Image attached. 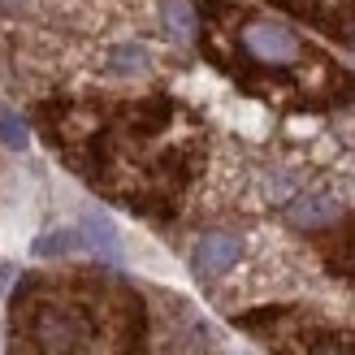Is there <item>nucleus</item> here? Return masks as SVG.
Masks as SVG:
<instances>
[{
  "instance_id": "20e7f679",
  "label": "nucleus",
  "mask_w": 355,
  "mask_h": 355,
  "mask_svg": "<svg viewBox=\"0 0 355 355\" xmlns=\"http://www.w3.org/2000/svg\"><path fill=\"white\" fill-rule=\"evenodd\" d=\"M329 217H338V204L329 200V195H299V200L291 204V221L295 225H321V221H329Z\"/></svg>"
},
{
  "instance_id": "0eeeda50",
  "label": "nucleus",
  "mask_w": 355,
  "mask_h": 355,
  "mask_svg": "<svg viewBox=\"0 0 355 355\" xmlns=\"http://www.w3.org/2000/svg\"><path fill=\"white\" fill-rule=\"evenodd\" d=\"M113 69H117V74H144V69H148V52L135 48V44L117 48L113 52Z\"/></svg>"
},
{
  "instance_id": "7ed1b4c3",
  "label": "nucleus",
  "mask_w": 355,
  "mask_h": 355,
  "mask_svg": "<svg viewBox=\"0 0 355 355\" xmlns=\"http://www.w3.org/2000/svg\"><path fill=\"white\" fill-rule=\"evenodd\" d=\"M83 247L87 252H96L104 260H117V230L100 217V212H92V217L83 221Z\"/></svg>"
},
{
  "instance_id": "423d86ee",
  "label": "nucleus",
  "mask_w": 355,
  "mask_h": 355,
  "mask_svg": "<svg viewBox=\"0 0 355 355\" xmlns=\"http://www.w3.org/2000/svg\"><path fill=\"white\" fill-rule=\"evenodd\" d=\"M0 144L5 148H26L31 144V135H26V121L17 117V113H0Z\"/></svg>"
},
{
  "instance_id": "f03ea898",
  "label": "nucleus",
  "mask_w": 355,
  "mask_h": 355,
  "mask_svg": "<svg viewBox=\"0 0 355 355\" xmlns=\"http://www.w3.org/2000/svg\"><path fill=\"white\" fill-rule=\"evenodd\" d=\"M234 260H239V239H230V234H208L195 243V273L200 277H221L225 269H234Z\"/></svg>"
},
{
  "instance_id": "f257e3e1",
  "label": "nucleus",
  "mask_w": 355,
  "mask_h": 355,
  "mask_svg": "<svg viewBox=\"0 0 355 355\" xmlns=\"http://www.w3.org/2000/svg\"><path fill=\"white\" fill-rule=\"evenodd\" d=\"M243 44L264 65H291L299 57V40L282 22H252V26L243 31Z\"/></svg>"
},
{
  "instance_id": "6e6552de",
  "label": "nucleus",
  "mask_w": 355,
  "mask_h": 355,
  "mask_svg": "<svg viewBox=\"0 0 355 355\" xmlns=\"http://www.w3.org/2000/svg\"><path fill=\"white\" fill-rule=\"evenodd\" d=\"M165 22H169V31H173V35H191V31H195L191 9L182 5V0H169V5H165Z\"/></svg>"
},
{
  "instance_id": "39448f33",
  "label": "nucleus",
  "mask_w": 355,
  "mask_h": 355,
  "mask_svg": "<svg viewBox=\"0 0 355 355\" xmlns=\"http://www.w3.org/2000/svg\"><path fill=\"white\" fill-rule=\"evenodd\" d=\"M83 247V234H74V230H57V234H48L35 243V256H69Z\"/></svg>"
}]
</instances>
